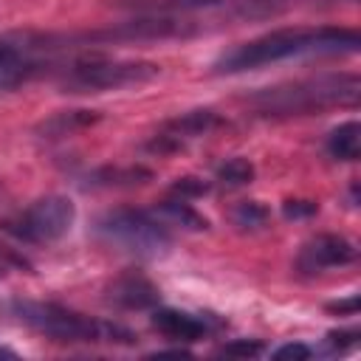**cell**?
<instances>
[{"label":"cell","instance_id":"obj_6","mask_svg":"<svg viewBox=\"0 0 361 361\" xmlns=\"http://www.w3.org/2000/svg\"><path fill=\"white\" fill-rule=\"evenodd\" d=\"M59 48L54 34H8L0 37V90H14L48 68L42 54Z\"/></svg>","mask_w":361,"mask_h":361},{"label":"cell","instance_id":"obj_25","mask_svg":"<svg viewBox=\"0 0 361 361\" xmlns=\"http://www.w3.org/2000/svg\"><path fill=\"white\" fill-rule=\"evenodd\" d=\"M355 307H358V299H355V296H350V299H347V302H341V305H330V310H338V313H341V310L355 313Z\"/></svg>","mask_w":361,"mask_h":361},{"label":"cell","instance_id":"obj_14","mask_svg":"<svg viewBox=\"0 0 361 361\" xmlns=\"http://www.w3.org/2000/svg\"><path fill=\"white\" fill-rule=\"evenodd\" d=\"M226 0H113L116 8H133L138 14H175V11H197L214 8Z\"/></svg>","mask_w":361,"mask_h":361},{"label":"cell","instance_id":"obj_3","mask_svg":"<svg viewBox=\"0 0 361 361\" xmlns=\"http://www.w3.org/2000/svg\"><path fill=\"white\" fill-rule=\"evenodd\" d=\"M14 313L20 322L34 327L37 333H45L56 341H113V344H133V333L121 324L99 322L85 313H76L71 307L54 305V302H14Z\"/></svg>","mask_w":361,"mask_h":361},{"label":"cell","instance_id":"obj_13","mask_svg":"<svg viewBox=\"0 0 361 361\" xmlns=\"http://www.w3.org/2000/svg\"><path fill=\"white\" fill-rule=\"evenodd\" d=\"M99 118L102 113L96 110H62V113H54L48 121H42L39 133H45L48 138H62V135H73L79 130L93 127Z\"/></svg>","mask_w":361,"mask_h":361},{"label":"cell","instance_id":"obj_9","mask_svg":"<svg viewBox=\"0 0 361 361\" xmlns=\"http://www.w3.org/2000/svg\"><path fill=\"white\" fill-rule=\"evenodd\" d=\"M220 124V116L214 110H189V113H180L169 121L161 124V130L155 133V138L147 144L152 152H175L180 149L186 141H195L200 135H209L214 127Z\"/></svg>","mask_w":361,"mask_h":361},{"label":"cell","instance_id":"obj_22","mask_svg":"<svg viewBox=\"0 0 361 361\" xmlns=\"http://www.w3.org/2000/svg\"><path fill=\"white\" fill-rule=\"evenodd\" d=\"M282 212H285V217H310V214H316L319 212V206L313 203V200H288L285 206H282Z\"/></svg>","mask_w":361,"mask_h":361},{"label":"cell","instance_id":"obj_15","mask_svg":"<svg viewBox=\"0 0 361 361\" xmlns=\"http://www.w3.org/2000/svg\"><path fill=\"white\" fill-rule=\"evenodd\" d=\"M152 217H158L161 223H172V226H180V228H186V231H203L209 223H206V217H200L189 203H183V200H164V203H158L152 212H149Z\"/></svg>","mask_w":361,"mask_h":361},{"label":"cell","instance_id":"obj_16","mask_svg":"<svg viewBox=\"0 0 361 361\" xmlns=\"http://www.w3.org/2000/svg\"><path fill=\"white\" fill-rule=\"evenodd\" d=\"M327 152L336 161H355L361 152V127L358 121H344L327 135Z\"/></svg>","mask_w":361,"mask_h":361},{"label":"cell","instance_id":"obj_1","mask_svg":"<svg viewBox=\"0 0 361 361\" xmlns=\"http://www.w3.org/2000/svg\"><path fill=\"white\" fill-rule=\"evenodd\" d=\"M358 45L361 39L353 28H279L226 51L214 62V73H243L302 54H355Z\"/></svg>","mask_w":361,"mask_h":361},{"label":"cell","instance_id":"obj_2","mask_svg":"<svg viewBox=\"0 0 361 361\" xmlns=\"http://www.w3.org/2000/svg\"><path fill=\"white\" fill-rule=\"evenodd\" d=\"M361 96V79L355 73H324L313 79L285 82L274 87L257 90L248 104L259 116L288 118V116H307L327 107H350Z\"/></svg>","mask_w":361,"mask_h":361},{"label":"cell","instance_id":"obj_18","mask_svg":"<svg viewBox=\"0 0 361 361\" xmlns=\"http://www.w3.org/2000/svg\"><path fill=\"white\" fill-rule=\"evenodd\" d=\"M217 180L228 189H237V186H245L254 180V164L245 161V158H228L226 164L217 166Z\"/></svg>","mask_w":361,"mask_h":361},{"label":"cell","instance_id":"obj_26","mask_svg":"<svg viewBox=\"0 0 361 361\" xmlns=\"http://www.w3.org/2000/svg\"><path fill=\"white\" fill-rule=\"evenodd\" d=\"M0 358H17V353H14V350H6V347H0Z\"/></svg>","mask_w":361,"mask_h":361},{"label":"cell","instance_id":"obj_19","mask_svg":"<svg viewBox=\"0 0 361 361\" xmlns=\"http://www.w3.org/2000/svg\"><path fill=\"white\" fill-rule=\"evenodd\" d=\"M268 217H271V212H268V206H262L259 200H243V203H237L234 212H231L234 226L251 228V231L262 228V226L268 223Z\"/></svg>","mask_w":361,"mask_h":361},{"label":"cell","instance_id":"obj_21","mask_svg":"<svg viewBox=\"0 0 361 361\" xmlns=\"http://www.w3.org/2000/svg\"><path fill=\"white\" fill-rule=\"evenodd\" d=\"M206 189H209V186H206L203 180H197V178H178V183H172V192L180 195V197H186V195L197 197V195H203Z\"/></svg>","mask_w":361,"mask_h":361},{"label":"cell","instance_id":"obj_7","mask_svg":"<svg viewBox=\"0 0 361 361\" xmlns=\"http://www.w3.org/2000/svg\"><path fill=\"white\" fill-rule=\"evenodd\" d=\"M76 220V206L71 197L62 195H48L34 200L11 226L8 231L31 245H45V243H56L59 237H65L71 231Z\"/></svg>","mask_w":361,"mask_h":361},{"label":"cell","instance_id":"obj_20","mask_svg":"<svg viewBox=\"0 0 361 361\" xmlns=\"http://www.w3.org/2000/svg\"><path fill=\"white\" fill-rule=\"evenodd\" d=\"M220 353L223 355H237V358H251V355H259L262 353V344L259 341H248V338H237V341L223 344Z\"/></svg>","mask_w":361,"mask_h":361},{"label":"cell","instance_id":"obj_10","mask_svg":"<svg viewBox=\"0 0 361 361\" xmlns=\"http://www.w3.org/2000/svg\"><path fill=\"white\" fill-rule=\"evenodd\" d=\"M355 259V245L347 237L338 234H319L307 240L296 257L299 271L305 274H322L327 268H341Z\"/></svg>","mask_w":361,"mask_h":361},{"label":"cell","instance_id":"obj_17","mask_svg":"<svg viewBox=\"0 0 361 361\" xmlns=\"http://www.w3.org/2000/svg\"><path fill=\"white\" fill-rule=\"evenodd\" d=\"M149 180V172L147 169H138V166H104L99 172L90 175V186H133V183H144Z\"/></svg>","mask_w":361,"mask_h":361},{"label":"cell","instance_id":"obj_23","mask_svg":"<svg viewBox=\"0 0 361 361\" xmlns=\"http://www.w3.org/2000/svg\"><path fill=\"white\" fill-rule=\"evenodd\" d=\"M358 341V330H338V333H330L327 336V344L333 347V350H347V347H353Z\"/></svg>","mask_w":361,"mask_h":361},{"label":"cell","instance_id":"obj_24","mask_svg":"<svg viewBox=\"0 0 361 361\" xmlns=\"http://www.w3.org/2000/svg\"><path fill=\"white\" fill-rule=\"evenodd\" d=\"M313 355V350L307 347V344H282L276 353H274V358H299V361H305V358H310Z\"/></svg>","mask_w":361,"mask_h":361},{"label":"cell","instance_id":"obj_4","mask_svg":"<svg viewBox=\"0 0 361 361\" xmlns=\"http://www.w3.org/2000/svg\"><path fill=\"white\" fill-rule=\"evenodd\" d=\"M161 73V65L155 62H121V59H73L62 68L59 85L65 93H102V90H118L130 85H144Z\"/></svg>","mask_w":361,"mask_h":361},{"label":"cell","instance_id":"obj_11","mask_svg":"<svg viewBox=\"0 0 361 361\" xmlns=\"http://www.w3.org/2000/svg\"><path fill=\"white\" fill-rule=\"evenodd\" d=\"M152 327L172 341H197L206 336V324L200 319H195L192 313L183 310H172V307H161L152 313Z\"/></svg>","mask_w":361,"mask_h":361},{"label":"cell","instance_id":"obj_12","mask_svg":"<svg viewBox=\"0 0 361 361\" xmlns=\"http://www.w3.org/2000/svg\"><path fill=\"white\" fill-rule=\"evenodd\" d=\"M110 299L127 310H144V307H152L158 302V288L149 279L130 274V276H121L113 282Z\"/></svg>","mask_w":361,"mask_h":361},{"label":"cell","instance_id":"obj_8","mask_svg":"<svg viewBox=\"0 0 361 361\" xmlns=\"http://www.w3.org/2000/svg\"><path fill=\"white\" fill-rule=\"evenodd\" d=\"M197 28L195 23L169 17V14H144L135 20L113 23L99 31H85L76 37H68V42H149V39H178V37H192Z\"/></svg>","mask_w":361,"mask_h":361},{"label":"cell","instance_id":"obj_5","mask_svg":"<svg viewBox=\"0 0 361 361\" xmlns=\"http://www.w3.org/2000/svg\"><path fill=\"white\" fill-rule=\"evenodd\" d=\"M96 228L110 245H116L127 254H135L141 259H158L172 245V237H169L166 226L158 217H152L149 212H141V209L107 212L96 223Z\"/></svg>","mask_w":361,"mask_h":361}]
</instances>
